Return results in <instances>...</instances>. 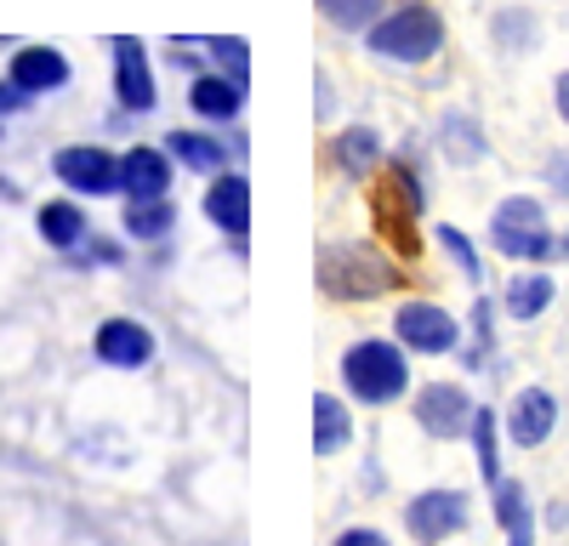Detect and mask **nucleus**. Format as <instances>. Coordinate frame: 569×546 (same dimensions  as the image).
Segmentation results:
<instances>
[{"label":"nucleus","instance_id":"1","mask_svg":"<svg viewBox=\"0 0 569 546\" xmlns=\"http://www.w3.org/2000/svg\"><path fill=\"white\" fill-rule=\"evenodd\" d=\"M439 46H445V23H439L433 7H421V0L388 12L382 23H370V52L388 58V63H427Z\"/></svg>","mask_w":569,"mask_h":546},{"label":"nucleus","instance_id":"2","mask_svg":"<svg viewBox=\"0 0 569 546\" xmlns=\"http://www.w3.org/2000/svg\"><path fill=\"white\" fill-rule=\"evenodd\" d=\"M342 382L365 404H393L410 387V364L393 342H359L342 353Z\"/></svg>","mask_w":569,"mask_h":546},{"label":"nucleus","instance_id":"3","mask_svg":"<svg viewBox=\"0 0 569 546\" xmlns=\"http://www.w3.org/2000/svg\"><path fill=\"white\" fill-rule=\"evenodd\" d=\"M319 285L330 296H376L393 285V267L370 256L365 245H325L319 251Z\"/></svg>","mask_w":569,"mask_h":546},{"label":"nucleus","instance_id":"4","mask_svg":"<svg viewBox=\"0 0 569 546\" xmlns=\"http://www.w3.org/2000/svg\"><path fill=\"white\" fill-rule=\"evenodd\" d=\"M490 240H496V251H507V256H552V251H563V245L547 234L541 200H530V194H518V200H501V205H496Z\"/></svg>","mask_w":569,"mask_h":546},{"label":"nucleus","instance_id":"5","mask_svg":"<svg viewBox=\"0 0 569 546\" xmlns=\"http://www.w3.org/2000/svg\"><path fill=\"white\" fill-rule=\"evenodd\" d=\"M416 211H421V182H416L410 165H393V171L382 176V189H376V216H382L388 240H393L399 251H416V240H410Z\"/></svg>","mask_w":569,"mask_h":546},{"label":"nucleus","instance_id":"6","mask_svg":"<svg viewBox=\"0 0 569 546\" xmlns=\"http://www.w3.org/2000/svg\"><path fill=\"white\" fill-rule=\"evenodd\" d=\"M393 331H399V342L416 347V353H450V347L461 342L456 318H450L445 307H433V302H405L399 318H393Z\"/></svg>","mask_w":569,"mask_h":546},{"label":"nucleus","instance_id":"7","mask_svg":"<svg viewBox=\"0 0 569 546\" xmlns=\"http://www.w3.org/2000/svg\"><path fill=\"white\" fill-rule=\"evenodd\" d=\"M405 524H410V535H416V540L439 546L445 535H456V529L467 524V495H461V489H427V495H416V501H410Z\"/></svg>","mask_w":569,"mask_h":546},{"label":"nucleus","instance_id":"8","mask_svg":"<svg viewBox=\"0 0 569 546\" xmlns=\"http://www.w3.org/2000/svg\"><path fill=\"white\" fill-rule=\"evenodd\" d=\"M52 165H58V176L69 182L74 194H114V189H120V160H114L109 149L80 143V149H63Z\"/></svg>","mask_w":569,"mask_h":546},{"label":"nucleus","instance_id":"9","mask_svg":"<svg viewBox=\"0 0 569 546\" xmlns=\"http://www.w3.org/2000/svg\"><path fill=\"white\" fill-rule=\"evenodd\" d=\"M416 422L433 433V438H461L472 427V398L456 382H433L416 398Z\"/></svg>","mask_w":569,"mask_h":546},{"label":"nucleus","instance_id":"10","mask_svg":"<svg viewBox=\"0 0 569 546\" xmlns=\"http://www.w3.org/2000/svg\"><path fill=\"white\" fill-rule=\"evenodd\" d=\"M114 98L131 114L154 109V74H149V58H142V40H114Z\"/></svg>","mask_w":569,"mask_h":546},{"label":"nucleus","instance_id":"11","mask_svg":"<svg viewBox=\"0 0 569 546\" xmlns=\"http://www.w3.org/2000/svg\"><path fill=\"white\" fill-rule=\"evenodd\" d=\"M206 216L222 228V234L246 240L251 234V182L246 176H217L206 189Z\"/></svg>","mask_w":569,"mask_h":546},{"label":"nucleus","instance_id":"12","mask_svg":"<svg viewBox=\"0 0 569 546\" xmlns=\"http://www.w3.org/2000/svg\"><path fill=\"white\" fill-rule=\"evenodd\" d=\"M98 358L114 364V371H137V364L154 358V336L137 325V318H109L98 331Z\"/></svg>","mask_w":569,"mask_h":546},{"label":"nucleus","instance_id":"13","mask_svg":"<svg viewBox=\"0 0 569 546\" xmlns=\"http://www.w3.org/2000/svg\"><path fill=\"white\" fill-rule=\"evenodd\" d=\"M120 189L131 200H160L171 189V160L160 149H126L120 160Z\"/></svg>","mask_w":569,"mask_h":546},{"label":"nucleus","instance_id":"14","mask_svg":"<svg viewBox=\"0 0 569 546\" xmlns=\"http://www.w3.org/2000/svg\"><path fill=\"white\" fill-rule=\"evenodd\" d=\"M552 422H558V398L547 393V387H525L518 393V404H512V438L525 444V449H536V444H547L552 438Z\"/></svg>","mask_w":569,"mask_h":546},{"label":"nucleus","instance_id":"15","mask_svg":"<svg viewBox=\"0 0 569 546\" xmlns=\"http://www.w3.org/2000/svg\"><path fill=\"white\" fill-rule=\"evenodd\" d=\"M12 80L29 91H58L63 80H69V63H63V52H52V46H23V52L12 58Z\"/></svg>","mask_w":569,"mask_h":546},{"label":"nucleus","instance_id":"16","mask_svg":"<svg viewBox=\"0 0 569 546\" xmlns=\"http://www.w3.org/2000/svg\"><path fill=\"white\" fill-rule=\"evenodd\" d=\"M188 103H194V114H206V120H233V114H240V103H246V91L233 85V80L200 74L194 91H188Z\"/></svg>","mask_w":569,"mask_h":546},{"label":"nucleus","instance_id":"17","mask_svg":"<svg viewBox=\"0 0 569 546\" xmlns=\"http://www.w3.org/2000/svg\"><path fill=\"white\" fill-rule=\"evenodd\" d=\"M348 438H353L348 410L330 398V393H319V398H313V449H319V455H337Z\"/></svg>","mask_w":569,"mask_h":546},{"label":"nucleus","instance_id":"18","mask_svg":"<svg viewBox=\"0 0 569 546\" xmlns=\"http://www.w3.org/2000/svg\"><path fill=\"white\" fill-rule=\"evenodd\" d=\"M171 222H177V205L160 194V200H126V234L131 240H160L171 234Z\"/></svg>","mask_w":569,"mask_h":546},{"label":"nucleus","instance_id":"19","mask_svg":"<svg viewBox=\"0 0 569 546\" xmlns=\"http://www.w3.org/2000/svg\"><path fill=\"white\" fill-rule=\"evenodd\" d=\"M40 234L52 240L58 251H74V245H86V216H80V205H69V200L40 205Z\"/></svg>","mask_w":569,"mask_h":546},{"label":"nucleus","instance_id":"20","mask_svg":"<svg viewBox=\"0 0 569 546\" xmlns=\"http://www.w3.org/2000/svg\"><path fill=\"white\" fill-rule=\"evenodd\" d=\"M166 149H171L188 171H222V149H217V136H200V131H171V136H166Z\"/></svg>","mask_w":569,"mask_h":546},{"label":"nucleus","instance_id":"21","mask_svg":"<svg viewBox=\"0 0 569 546\" xmlns=\"http://www.w3.org/2000/svg\"><path fill=\"white\" fill-rule=\"evenodd\" d=\"M547 307H552V280H547V273H525V280H512V291H507V313L512 318H536Z\"/></svg>","mask_w":569,"mask_h":546},{"label":"nucleus","instance_id":"22","mask_svg":"<svg viewBox=\"0 0 569 546\" xmlns=\"http://www.w3.org/2000/svg\"><path fill=\"white\" fill-rule=\"evenodd\" d=\"M376 154H382V143H376V131H365V125H353V131L337 136V165L353 171V176H365L376 165Z\"/></svg>","mask_w":569,"mask_h":546},{"label":"nucleus","instance_id":"23","mask_svg":"<svg viewBox=\"0 0 569 546\" xmlns=\"http://www.w3.org/2000/svg\"><path fill=\"white\" fill-rule=\"evenodd\" d=\"M472 444H479V473L485 478H496L501 473V455H496V416H490V410H472Z\"/></svg>","mask_w":569,"mask_h":546},{"label":"nucleus","instance_id":"24","mask_svg":"<svg viewBox=\"0 0 569 546\" xmlns=\"http://www.w3.org/2000/svg\"><path fill=\"white\" fill-rule=\"evenodd\" d=\"M319 12L337 29H365L376 12H382V0H319Z\"/></svg>","mask_w":569,"mask_h":546},{"label":"nucleus","instance_id":"25","mask_svg":"<svg viewBox=\"0 0 569 546\" xmlns=\"http://www.w3.org/2000/svg\"><path fill=\"white\" fill-rule=\"evenodd\" d=\"M496 513H501L507 535H530V513H525V489H518V484H501V489H496Z\"/></svg>","mask_w":569,"mask_h":546},{"label":"nucleus","instance_id":"26","mask_svg":"<svg viewBox=\"0 0 569 546\" xmlns=\"http://www.w3.org/2000/svg\"><path fill=\"white\" fill-rule=\"evenodd\" d=\"M439 136H445L450 160H461V165H467V160H479V149H485V143H479V125H467V120H445Z\"/></svg>","mask_w":569,"mask_h":546},{"label":"nucleus","instance_id":"27","mask_svg":"<svg viewBox=\"0 0 569 546\" xmlns=\"http://www.w3.org/2000/svg\"><path fill=\"white\" fill-rule=\"evenodd\" d=\"M439 240H445V251L461 262V273H479V256H472V245H467L461 228H439Z\"/></svg>","mask_w":569,"mask_h":546},{"label":"nucleus","instance_id":"28","mask_svg":"<svg viewBox=\"0 0 569 546\" xmlns=\"http://www.w3.org/2000/svg\"><path fill=\"white\" fill-rule=\"evenodd\" d=\"M496 29H501V40H507V46H525V40H536V23H530L525 12H501V23H496Z\"/></svg>","mask_w":569,"mask_h":546},{"label":"nucleus","instance_id":"29","mask_svg":"<svg viewBox=\"0 0 569 546\" xmlns=\"http://www.w3.org/2000/svg\"><path fill=\"white\" fill-rule=\"evenodd\" d=\"M29 103V91L18 85V80H7V85H0V114H12V109H23Z\"/></svg>","mask_w":569,"mask_h":546},{"label":"nucleus","instance_id":"30","mask_svg":"<svg viewBox=\"0 0 569 546\" xmlns=\"http://www.w3.org/2000/svg\"><path fill=\"white\" fill-rule=\"evenodd\" d=\"M337 546H388L376 529H348V535H337Z\"/></svg>","mask_w":569,"mask_h":546},{"label":"nucleus","instance_id":"31","mask_svg":"<svg viewBox=\"0 0 569 546\" xmlns=\"http://www.w3.org/2000/svg\"><path fill=\"white\" fill-rule=\"evenodd\" d=\"M558 114L569 120V74H558Z\"/></svg>","mask_w":569,"mask_h":546}]
</instances>
